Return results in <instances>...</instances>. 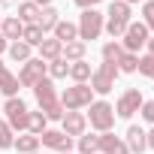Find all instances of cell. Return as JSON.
Wrapping results in <instances>:
<instances>
[{
  "label": "cell",
  "mask_w": 154,
  "mask_h": 154,
  "mask_svg": "<svg viewBox=\"0 0 154 154\" xmlns=\"http://www.w3.org/2000/svg\"><path fill=\"white\" fill-rule=\"evenodd\" d=\"M88 124L97 130V133H109L112 127H115V106L112 103H106V100H94L91 106H88Z\"/></svg>",
  "instance_id": "cell-1"
},
{
  "label": "cell",
  "mask_w": 154,
  "mask_h": 154,
  "mask_svg": "<svg viewBox=\"0 0 154 154\" xmlns=\"http://www.w3.org/2000/svg\"><path fill=\"white\" fill-rule=\"evenodd\" d=\"M57 100L66 112H79V109H88L94 103V91H91V85H69L60 91Z\"/></svg>",
  "instance_id": "cell-2"
},
{
  "label": "cell",
  "mask_w": 154,
  "mask_h": 154,
  "mask_svg": "<svg viewBox=\"0 0 154 154\" xmlns=\"http://www.w3.org/2000/svg\"><path fill=\"white\" fill-rule=\"evenodd\" d=\"M103 24H106V15L97 12V9H82L79 21H75V27H79V39L88 45L91 39H97L103 33Z\"/></svg>",
  "instance_id": "cell-3"
},
{
  "label": "cell",
  "mask_w": 154,
  "mask_h": 154,
  "mask_svg": "<svg viewBox=\"0 0 154 154\" xmlns=\"http://www.w3.org/2000/svg\"><path fill=\"white\" fill-rule=\"evenodd\" d=\"M3 115H6V124L12 127V133H24V130H27V115H30V109H27V103H24L21 97H9V100L3 103Z\"/></svg>",
  "instance_id": "cell-4"
},
{
  "label": "cell",
  "mask_w": 154,
  "mask_h": 154,
  "mask_svg": "<svg viewBox=\"0 0 154 154\" xmlns=\"http://www.w3.org/2000/svg\"><path fill=\"white\" fill-rule=\"evenodd\" d=\"M45 75H48V63L42 57H30L18 69V85L21 88H36V82H42Z\"/></svg>",
  "instance_id": "cell-5"
},
{
  "label": "cell",
  "mask_w": 154,
  "mask_h": 154,
  "mask_svg": "<svg viewBox=\"0 0 154 154\" xmlns=\"http://www.w3.org/2000/svg\"><path fill=\"white\" fill-rule=\"evenodd\" d=\"M115 79H118V66L103 60V63L91 72V91H94V94H100V97H106V94L115 88Z\"/></svg>",
  "instance_id": "cell-6"
},
{
  "label": "cell",
  "mask_w": 154,
  "mask_h": 154,
  "mask_svg": "<svg viewBox=\"0 0 154 154\" xmlns=\"http://www.w3.org/2000/svg\"><path fill=\"white\" fill-rule=\"evenodd\" d=\"M148 27L142 24V21H130L127 24V30H124V36L118 39L121 42V48L124 51H130V54H139V48H145V42H148Z\"/></svg>",
  "instance_id": "cell-7"
},
{
  "label": "cell",
  "mask_w": 154,
  "mask_h": 154,
  "mask_svg": "<svg viewBox=\"0 0 154 154\" xmlns=\"http://www.w3.org/2000/svg\"><path fill=\"white\" fill-rule=\"evenodd\" d=\"M142 103H145L142 91H139V88H127V91L118 97V103H115V118H133Z\"/></svg>",
  "instance_id": "cell-8"
},
{
  "label": "cell",
  "mask_w": 154,
  "mask_h": 154,
  "mask_svg": "<svg viewBox=\"0 0 154 154\" xmlns=\"http://www.w3.org/2000/svg\"><path fill=\"white\" fill-rule=\"evenodd\" d=\"M39 145H42V148H51V151H57V154H66V151L72 148V139H69L63 130H45V133L39 136Z\"/></svg>",
  "instance_id": "cell-9"
},
{
  "label": "cell",
  "mask_w": 154,
  "mask_h": 154,
  "mask_svg": "<svg viewBox=\"0 0 154 154\" xmlns=\"http://www.w3.org/2000/svg\"><path fill=\"white\" fill-rule=\"evenodd\" d=\"M60 130L69 136V139H79L82 133H88V118L82 112H66L60 118Z\"/></svg>",
  "instance_id": "cell-10"
},
{
  "label": "cell",
  "mask_w": 154,
  "mask_h": 154,
  "mask_svg": "<svg viewBox=\"0 0 154 154\" xmlns=\"http://www.w3.org/2000/svg\"><path fill=\"white\" fill-rule=\"evenodd\" d=\"M124 145L130 148V154H145V151H148L145 130H142V127H136V124H130V127H127V139H124Z\"/></svg>",
  "instance_id": "cell-11"
},
{
  "label": "cell",
  "mask_w": 154,
  "mask_h": 154,
  "mask_svg": "<svg viewBox=\"0 0 154 154\" xmlns=\"http://www.w3.org/2000/svg\"><path fill=\"white\" fill-rule=\"evenodd\" d=\"M100 154H130V148L124 145V139H118L109 130V133H100Z\"/></svg>",
  "instance_id": "cell-12"
},
{
  "label": "cell",
  "mask_w": 154,
  "mask_h": 154,
  "mask_svg": "<svg viewBox=\"0 0 154 154\" xmlns=\"http://www.w3.org/2000/svg\"><path fill=\"white\" fill-rule=\"evenodd\" d=\"M33 97H36V103H39V109L57 100V91H54V82L48 79V75H45L42 82H36V88H33Z\"/></svg>",
  "instance_id": "cell-13"
},
{
  "label": "cell",
  "mask_w": 154,
  "mask_h": 154,
  "mask_svg": "<svg viewBox=\"0 0 154 154\" xmlns=\"http://www.w3.org/2000/svg\"><path fill=\"white\" fill-rule=\"evenodd\" d=\"M39 57H42L45 63H51V60L63 57V42H57L54 36H45V39L39 42Z\"/></svg>",
  "instance_id": "cell-14"
},
{
  "label": "cell",
  "mask_w": 154,
  "mask_h": 154,
  "mask_svg": "<svg viewBox=\"0 0 154 154\" xmlns=\"http://www.w3.org/2000/svg\"><path fill=\"white\" fill-rule=\"evenodd\" d=\"M91 72H94V69H91L88 60H72L66 75L72 79V85H88V82H91Z\"/></svg>",
  "instance_id": "cell-15"
},
{
  "label": "cell",
  "mask_w": 154,
  "mask_h": 154,
  "mask_svg": "<svg viewBox=\"0 0 154 154\" xmlns=\"http://www.w3.org/2000/svg\"><path fill=\"white\" fill-rule=\"evenodd\" d=\"M0 33H3V39H6V42H15V39H21L24 24H21L15 15H6L3 21H0Z\"/></svg>",
  "instance_id": "cell-16"
},
{
  "label": "cell",
  "mask_w": 154,
  "mask_h": 154,
  "mask_svg": "<svg viewBox=\"0 0 154 154\" xmlns=\"http://www.w3.org/2000/svg\"><path fill=\"white\" fill-rule=\"evenodd\" d=\"M51 36H54L57 42H63V45H66V42H72V39H79V27H75L72 21H63V18H60V21L54 24Z\"/></svg>",
  "instance_id": "cell-17"
},
{
  "label": "cell",
  "mask_w": 154,
  "mask_h": 154,
  "mask_svg": "<svg viewBox=\"0 0 154 154\" xmlns=\"http://www.w3.org/2000/svg\"><path fill=\"white\" fill-rule=\"evenodd\" d=\"M18 75L15 72H9V69H0V94H3L6 100L9 97H18Z\"/></svg>",
  "instance_id": "cell-18"
},
{
  "label": "cell",
  "mask_w": 154,
  "mask_h": 154,
  "mask_svg": "<svg viewBox=\"0 0 154 154\" xmlns=\"http://www.w3.org/2000/svg\"><path fill=\"white\" fill-rule=\"evenodd\" d=\"M79 154H100V133H82L75 139Z\"/></svg>",
  "instance_id": "cell-19"
},
{
  "label": "cell",
  "mask_w": 154,
  "mask_h": 154,
  "mask_svg": "<svg viewBox=\"0 0 154 154\" xmlns=\"http://www.w3.org/2000/svg\"><path fill=\"white\" fill-rule=\"evenodd\" d=\"M15 18H18L21 24H36V18H39V6L33 3V0H24V3H18Z\"/></svg>",
  "instance_id": "cell-20"
},
{
  "label": "cell",
  "mask_w": 154,
  "mask_h": 154,
  "mask_svg": "<svg viewBox=\"0 0 154 154\" xmlns=\"http://www.w3.org/2000/svg\"><path fill=\"white\" fill-rule=\"evenodd\" d=\"M60 21V12L54 9V6H42L39 9V18H36V24L42 27V33H48V30H54V24Z\"/></svg>",
  "instance_id": "cell-21"
},
{
  "label": "cell",
  "mask_w": 154,
  "mask_h": 154,
  "mask_svg": "<svg viewBox=\"0 0 154 154\" xmlns=\"http://www.w3.org/2000/svg\"><path fill=\"white\" fill-rule=\"evenodd\" d=\"M12 148H18V154H36V148H39V136H33V133H21V136H15Z\"/></svg>",
  "instance_id": "cell-22"
},
{
  "label": "cell",
  "mask_w": 154,
  "mask_h": 154,
  "mask_svg": "<svg viewBox=\"0 0 154 154\" xmlns=\"http://www.w3.org/2000/svg\"><path fill=\"white\" fill-rule=\"evenodd\" d=\"M85 54H88V45H85L82 39H72V42L63 45V60H66V63H72V60H85Z\"/></svg>",
  "instance_id": "cell-23"
},
{
  "label": "cell",
  "mask_w": 154,
  "mask_h": 154,
  "mask_svg": "<svg viewBox=\"0 0 154 154\" xmlns=\"http://www.w3.org/2000/svg\"><path fill=\"white\" fill-rule=\"evenodd\" d=\"M112 21H124V24H130V3H124V0H112L109 3V12H106Z\"/></svg>",
  "instance_id": "cell-24"
},
{
  "label": "cell",
  "mask_w": 154,
  "mask_h": 154,
  "mask_svg": "<svg viewBox=\"0 0 154 154\" xmlns=\"http://www.w3.org/2000/svg\"><path fill=\"white\" fill-rule=\"evenodd\" d=\"M9 57L15 60V63H24V60H30L33 57V48L27 45V42H21V39H15V42H9Z\"/></svg>",
  "instance_id": "cell-25"
},
{
  "label": "cell",
  "mask_w": 154,
  "mask_h": 154,
  "mask_svg": "<svg viewBox=\"0 0 154 154\" xmlns=\"http://www.w3.org/2000/svg\"><path fill=\"white\" fill-rule=\"evenodd\" d=\"M45 39V33H42V27L39 24H24V33H21V42H27L30 48H39V42Z\"/></svg>",
  "instance_id": "cell-26"
},
{
  "label": "cell",
  "mask_w": 154,
  "mask_h": 154,
  "mask_svg": "<svg viewBox=\"0 0 154 154\" xmlns=\"http://www.w3.org/2000/svg\"><path fill=\"white\" fill-rule=\"evenodd\" d=\"M48 121H45V115L42 112H30L27 115V133H33V136H42L48 127H45Z\"/></svg>",
  "instance_id": "cell-27"
},
{
  "label": "cell",
  "mask_w": 154,
  "mask_h": 154,
  "mask_svg": "<svg viewBox=\"0 0 154 154\" xmlns=\"http://www.w3.org/2000/svg\"><path fill=\"white\" fill-rule=\"evenodd\" d=\"M121 54H124V48H121L118 39H109V42L103 45V60H106V63H115V66H118V57H121Z\"/></svg>",
  "instance_id": "cell-28"
},
{
  "label": "cell",
  "mask_w": 154,
  "mask_h": 154,
  "mask_svg": "<svg viewBox=\"0 0 154 154\" xmlns=\"http://www.w3.org/2000/svg\"><path fill=\"white\" fill-rule=\"evenodd\" d=\"M66 72H69V63H66L63 57H57V60L48 63V79H51V82H54V79H66Z\"/></svg>",
  "instance_id": "cell-29"
},
{
  "label": "cell",
  "mask_w": 154,
  "mask_h": 154,
  "mask_svg": "<svg viewBox=\"0 0 154 154\" xmlns=\"http://www.w3.org/2000/svg\"><path fill=\"white\" fill-rule=\"evenodd\" d=\"M136 66H139V54L124 51V54L118 57V72H136Z\"/></svg>",
  "instance_id": "cell-30"
},
{
  "label": "cell",
  "mask_w": 154,
  "mask_h": 154,
  "mask_svg": "<svg viewBox=\"0 0 154 154\" xmlns=\"http://www.w3.org/2000/svg\"><path fill=\"white\" fill-rule=\"evenodd\" d=\"M39 112L45 115V121H60V118L66 115V109L60 106V100H54V103H48V106H42Z\"/></svg>",
  "instance_id": "cell-31"
},
{
  "label": "cell",
  "mask_w": 154,
  "mask_h": 154,
  "mask_svg": "<svg viewBox=\"0 0 154 154\" xmlns=\"http://www.w3.org/2000/svg\"><path fill=\"white\" fill-rule=\"evenodd\" d=\"M12 142H15V133H12V127L6 124V118H0V148H12Z\"/></svg>",
  "instance_id": "cell-32"
},
{
  "label": "cell",
  "mask_w": 154,
  "mask_h": 154,
  "mask_svg": "<svg viewBox=\"0 0 154 154\" xmlns=\"http://www.w3.org/2000/svg\"><path fill=\"white\" fill-rule=\"evenodd\" d=\"M136 72H142L145 79H151V82H154V54H142V57H139Z\"/></svg>",
  "instance_id": "cell-33"
},
{
  "label": "cell",
  "mask_w": 154,
  "mask_h": 154,
  "mask_svg": "<svg viewBox=\"0 0 154 154\" xmlns=\"http://www.w3.org/2000/svg\"><path fill=\"white\" fill-rule=\"evenodd\" d=\"M142 24L148 27V33H154V0L142 3Z\"/></svg>",
  "instance_id": "cell-34"
},
{
  "label": "cell",
  "mask_w": 154,
  "mask_h": 154,
  "mask_svg": "<svg viewBox=\"0 0 154 154\" xmlns=\"http://www.w3.org/2000/svg\"><path fill=\"white\" fill-rule=\"evenodd\" d=\"M103 30H106L112 39H121V36H124V30H127V24H124V21H112V18H106Z\"/></svg>",
  "instance_id": "cell-35"
},
{
  "label": "cell",
  "mask_w": 154,
  "mask_h": 154,
  "mask_svg": "<svg viewBox=\"0 0 154 154\" xmlns=\"http://www.w3.org/2000/svg\"><path fill=\"white\" fill-rule=\"evenodd\" d=\"M139 115H142V118H145V121L154 127V100H145V103L139 106Z\"/></svg>",
  "instance_id": "cell-36"
},
{
  "label": "cell",
  "mask_w": 154,
  "mask_h": 154,
  "mask_svg": "<svg viewBox=\"0 0 154 154\" xmlns=\"http://www.w3.org/2000/svg\"><path fill=\"white\" fill-rule=\"evenodd\" d=\"M72 3L79 6V9H94L97 3H103V0H72Z\"/></svg>",
  "instance_id": "cell-37"
},
{
  "label": "cell",
  "mask_w": 154,
  "mask_h": 154,
  "mask_svg": "<svg viewBox=\"0 0 154 154\" xmlns=\"http://www.w3.org/2000/svg\"><path fill=\"white\" fill-rule=\"evenodd\" d=\"M145 142H148V148L154 151V127H151V130H145Z\"/></svg>",
  "instance_id": "cell-38"
},
{
  "label": "cell",
  "mask_w": 154,
  "mask_h": 154,
  "mask_svg": "<svg viewBox=\"0 0 154 154\" xmlns=\"http://www.w3.org/2000/svg\"><path fill=\"white\" fill-rule=\"evenodd\" d=\"M145 48H148V54H154V36H148V42H145Z\"/></svg>",
  "instance_id": "cell-39"
},
{
  "label": "cell",
  "mask_w": 154,
  "mask_h": 154,
  "mask_svg": "<svg viewBox=\"0 0 154 154\" xmlns=\"http://www.w3.org/2000/svg\"><path fill=\"white\" fill-rule=\"evenodd\" d=\"M6 48H9V42H6V39H3V33H0V54H3V51H6Z\"/></svg>",
  "instance_id": "cell-40"
},
{
  "label": "cell",
  "mask_w": 154,
  "mask_h": 154,
  "mask_svg": "<svg viewBox=\"0 0 154 154\" xmlns=\"http://www.w3.org/2000/svg\"><path fill=\"white\" fill-rule=\"evenodd\" d=\"M33 3H36V6L42 9V6H51V0H33Z\"/></svg>",
  "instance_id": "cell-41"
},
{
  "label": "cell",
  "mask_w": 154,
  "mask_h": 154,
  "mask_svg": "<svg viewBox=\"0 0 154 154\" xmlns=\"http://www.w3.org/2000/svg\"><path fill=\"white\" fill-rule=\"evenodd\" d=\"M124 3H130V6H133V3H145V0H124Z\"/></svg>",
  "instance_id": "cell-42"
},
{
  "label": "cell",
  "mask_w": 154,
  "mask_h": 154,
  "mask_svg": "<svg viewBox=\"0 0 154 154\" xmlns=\"http://www.w3.org/2000/svg\"><path fill=\"white\" fill-rule=\"evenodd\" d=\"M0 69H6V63H3V60H0Z\"/></svg>",
  "instance_id": "cell-43"
},
{
  "label": "cell",
  "mask_w": 154,
  "mask_h": 154,
  "mask_svg": "<svg viewBox=\"0 0 154 154\" xmlns=\"http://www.w3.org/2000/svg\"><path fill=\"white\" fill-rule=\"evenodd\" d=\"M3 3H6V0H0V6H3Z\"/></svg>",
  "instance_id": "cell-44"
},
{
  "label": "cell",
  "mask_w": 154,
  "mask_h": 154,
  "mask_svg": "<svg viewBox=\"0 0 154 154\" xmlns=\"http://www.w3.org/2000/svg\"><path fill=\"white\" fill-rule=\"evenodd\" d=\"M0 21H3V18H0Z\"/></svg>",
  "instance_id": "cell-45"
},
{
  "label": "cell",
  "mask_w": 154,
  "mask_h": 154,
  "mask_svg": "<svg viewBox=\"0 0 154 154\" xmlns=\"http://www.w3.org/2000/svg\"><path fill=\"white\" fill-rule=\"evenodd\" d=\"M66 154H69V151H66Z\"/></svg>",
  "instance_id": "cell-46"
}]
</instances>
